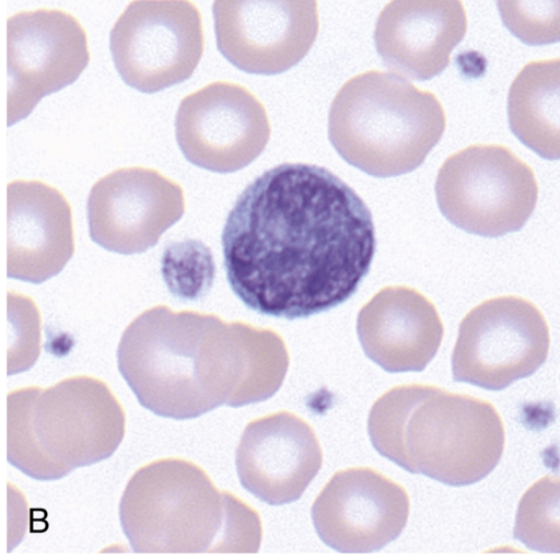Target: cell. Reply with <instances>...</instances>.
Masks as SVG:
<instances>
[{
	"label": "cell",
	"mask_w": 560,
	"mask_h": 560,
	"mask_svg": "<svg viewBox=\"0 0 560 560\" xmlns=\"http://www.w3.org/2000/svg\"><path fill=\"white\" fill-rule=\"evenodd\" d=\"M229 283L249 308L304 318L347 301L376 247L372 213L329 170L283 163L235 200L221 236Z\"/></svg>",
	"instance_id": "obj_1"
},
{
	"label": "cell",
	"mask_w": 560,
	"mask_h": 560,
	"mask_svg": "<svg viewBox=\"0 0 560 560\" xmlns=\"http://www.w3.org/2000/svg\"><path fill=\"white\" fill-rule=\"evenodd\" d=\"M289 362L285 342L272 329L166 305L139 314L117 349L119 372L138 401L179 420L268 399Z\"/></svg>",
	"instance_id": "obj_2"
},
{
	"label": "cell",
	"mask_w": 560,
	"mask_h": 560,
	"mask_svg": "<svg viewBox=\"0 0 560 560\" xmlns=\"http://www.w3.org/2000/svg\"><path fill=\"white\" fill-rule=\"evenodd\" d=\"M374 448L412 474L462 487L487 477L505 442L502 418L488 400L429 384L389 388L373 404Z\"/></svg>",
	"instance_id": "obj_3"
},
{
	"label": "cell",
	"mask_w": 560,
	"mask_h": 560,
	"mask_svg": "<svg viewBox=\"0 0 560 560\" xmlns=\"http://www.w3.org/2000/svg\"><path fill=\"white\" fill-rule=\"evenodd\" d=\"M119 521L133 552H257L262 538L256 510L219 490L197 464L176 457L135 471Z\"/></svg>",
	"instance_id": "obj_4"
},
{
	"label": "cell",
	"mask_w": 560,
	"mask_h": 560,
	"mask_svg": "<svg viewBox=\"0 0 560 560\" xmlns=\"http://www.w3.org/2000/svg\"><path fill=\"white\" fill-rule=\"evenodd\" d=\"M8 462L26 476L58 480L114 454L126 415L109 386L89 375L48 388L28 386L7 398Z\"/></svg>",
	"instance_id": "obj_5"
},
{
	"label": "cell",
	"mask_w": 560,
	"mask_h": 560,
	"mask_svg": "<svg viewBox=\"0 0 560 560\" xmlns=\"http://www.w3.org/2000/svg\"><path fill=\"white\" fill-rule=\"evenodd\" d=\"M445 126V110L433 92L378 70L345 82L328 114V138L337 153L382 178L418 168Z\"/></svg>",
	"instance_id": "obj_6"
},
{
	"label": "cell",
	"mask_w": 560,
	"mask_h": 560,
	"mask_svg": "<svg viewBox=\"0 0 560 560\" xmlns=\"http://www.w3.org/2000/svg\"><path fill=\"white\" fill-rule=\"evenodd\" d=\"M435 197L455 226L498 237L524 226L536 207L538 184L532 167L510 148L475 143L444 161Z\"/></svg>",
	"instance_id": "obj_7"
},
{
	"label": "cell",
	"mask_w": 560,
	"mask_h": 560,
	"mask_svg": "<svg viewBox=\"0 0 560 560\" xmlns=\"http://www.w3.org/2000/svg\"><path fill=\"white\" fill-rule=\"evenodd\" d=\"M549 346L547 320L533 302L516 295L488 299L459 324L453 380L501 390L534 374L546 361Z\"/></svg>",
	"instance_id": "obj_8"
},
{
	"label": "cell",
	"mask_w": 560,
	"mask_h": 560,
	"mask_svg": "<svg viewBox=\"0 0 560 560\" xmlns=\"http://www.w3.org/2000/svg\"><path fill=\"white\" fill-rule=\"evenodd\" d=\"M205 48L202 18L186 0L132 1L109 34L119 75L142 93H155L189 79Z\"/></svg>",
	"instance_id": "obj_9"
},
{
	"label": "cell",
	"mask_w": 560,
	"mask_h": 560,
	"mask_svg": "<svg viewBox=\"0 0 560 560\" xmlns=\"http://www.w3.org/2000/svg\"><path fill=\"white\" fill-rule=\"evenodd\" d=\"M90 61L86 33L58 9L20 11L7 20V126L46 95L72 84Z\"/></svg>",
	"instance_id": "obj_10"
},
{
	"label": "cell",
	"mask_w": 560,
	"mask_h": 560,
	"mask_svg": "<svg viewBox=\"0 0 560 560\" xmlns=\"http://www.w3.org/2000/svg\"><path fill=\"white\" fill-rule=\"evenodd\" d=\"M270 122L262 103L244 85L214 81L186 95L175 116V137L194 165L233 173L265 150Z\"/></svg>",
	"instance_id": "obj_11"
},
{
	"label": "cell",
	"mask_w": 560,
	"mask_h": 560,
	"mask_svg": "<svg viewBox=\"0 0 560 560\" xmlns=\"http://www.w3.org/2000/svg\"><path fill=\"white\" fill-rule=\"evenodd\" d=\"M90 237L124 255L143 253L185 212L182 186L161 172L119 167L100 178L88 198Z\"/></svg>",
	"instance_id": "obj_12"
},
{
	"label": "cell",
	"mask_w": 560,
	"mask_h": 560,
	"mask_svg": "<svg viewBox=\"0 0 560 560\" xmlns=\"http://www.w3.org/2000/svg\"><path fill=\"white\" fill-rule=\"evenodd\" d=\"M409 510L401 485L371 467H350L330 477L311 516L326 546L342 553H368L399 537Z\"/></svg>",
	"instance_id": "obj_13"
},
{
	"label": "cell",
	"mask_w": 560,
	"mask_h": 560,
	"mask_svg": "<svg viewBox=\"0 0 560 560\" xmlns=\"http://www.w3.org/2000/svg\"><path fill=\"white\" fill-rule=\"evenodd\" d=\"M217 47L242 71L282 73L314 44L319 19L312 1H225L212 5Z\"/></svg>",
	"instance_id": "obj_14"
},
{
	"label": "cell",
	"mask_w": 560,
	"mask_h": 560,
	"mask_svg": "<svg viewBox=\"0 0 560 560\" xmlns=\"http://www.w3.org/2000/svg\"><path fill=\"white\" fill-rule=\"evenodd\" d=\"M322 464L314 429L287 410L252 420L235 452L242 487L269 505L299 500Z\"/></svg>",
	"instance_id": "obj_15"
},
{
	"label": "cell",
	"mask_w": 560,
	"mask_h": 560,
	"mask_svg": "<svg viewBox=\"0 0 560 560\" xmlns=\"http://www.w3.org/2000/svg\"><path fill=\"white\" fill-rule=\"evenodd\" d=\"M7 275L35 284L57 276L74 253L71 206L37 179L7 185Z\"/></svg>",
	"instance_id": "obj_16"
},
{
	"label": "cell",
	"mask_w": 560,
	"mask_h": 560,
	"mask_svg": "<svg viewBox=\"0 0 560 560\" xmlns=\"http://www.w3.org/2000/svg\"><path fill=\"white\" fill-rule=\"evenodd\" d=\"M462 1H390L380 12L374 43L384 66L404 79L440 74L467 31Z\"/></svg>",
	"instance_id": "obj_17"
},
{
	"label": "cell",
	"mask_w": 560,
	"mask_h": 560,
	"mask_svg": "<svg viewBox=\"0 0 560 560\" xmlns=\"http://www.w3.org/2000/svg\"><path fill=\"white\" fill-rule=\"evenodd\" d=\"M357 334L364 353L385 371L418 372L436 354L444 326L419 290L387 285L361 307Z\"/></svg>",
	"instance_id": "obj_18"
},
{
	"label": "cell",
	"mask_w": 560,
	"mask_h": 560,
	"mask_svg": "<svg viewBox=\"0 0 560 560\" xmlns=\"http://www.w3.org/2000/svg\"><path fill=\"white\" fill-rule=\"evenodd\" d=\"M559 58L527 62L513 80L508 97L514 136L547 160L559 159Z\"/></svg>",
	"instance_id": "obj_19"
},
{
	"label": "cell",
	"mask_w": 560,
	"mask_h": 560,
	"mask_svg": "<svg viewBox=\"0 0 560 560\" xmlns=\"http://www.w3.org/2000/svg\"><path fill=\"white\" fill-rule=\"evenodd\" d=\"M559 479L547 475L523 494L514 538L538 552H559Z\"/></svg>",
	"instance_id": "obj_20"
},
{
	"label": "cell",
	"mask_w": 560,
	"mask_h": 560,
	"mask_svg": "<svg viewBox=\"0 0 560 560\" xmlns=\"http://www.w3.org/2000/svg\"><path fill=\"white\" fill-rule=\"evenodd\" d=\"M506 28L527 45H546L559 39L560 1H498Z\"/></svg>",
	"instance_id": "obj_21"
}]
</instances>
